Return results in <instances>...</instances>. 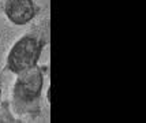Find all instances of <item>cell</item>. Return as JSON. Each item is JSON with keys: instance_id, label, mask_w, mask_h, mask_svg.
<instances>
[{"instance_id": "4", "label": "cell", "mask_w": 146, "mask_h": 123, "mask_svg": "<svg viewBox=\"0 0 146 123\" xmlns=\"http://www.w3.org/2000/svg\"><path fill=\"white\" fill-rule=\"evenodd\" d=\"M0 122H21V120H17L11 115V112L8 110V104L4 103L0 107Z\"/></svg>"}, {"instance_id": "5", "label": "cell", "mask_w": 146, "mask_h": 123, "mask_svg": "<svg viewBox=\"0 0 146 123\" xmlns=\"http://www.w3.org/2000/svg\"><path fill=\"white\" fill-rule=\"evenodd\" d=\"M0 98H1V82H0Z\"/></svg>"}, {"instance_id": "3", "label": "cell", "mask_w": 146, "mask_h": 123, "mask_svg": "<svg viewBox=\"0 0 146 123\" xmlns=\"http://www.w3.org/2000/svg\"><path fill=\"white\" fill-rule=\"evenodd\" d=\"M38 6L34 0H6L4 14L14 25H26L32 22L38 14Z\"/></svg>"}, {"instance_id": "1", "label": "cell", "mask_w": 146, "mask_h": 123, "mask_svg": "<svg viewBox=\"0 0 146 123\" xmlns=\"http://www.w3.org/2000/svg\"><path fill=\"white\" fill-rule=\"evenodd\" d=\"M18 75L13 88L14 110L19 115H38L44 85L42 70L38 66H34Z\"/></svg>"}, {"instance_id": "2", "label": "cell", "mask_w": 146, "mask_h": 123, "mask_svg": "<svg viewBox=\"0 0 146 123\" xmlns=\"http://www.w3.org/2000/svg\"><path fill=\"white\" fill-rule=\"evenodd\" d=\"M46 40L41 33L30 32L15 43L7 56V67L14 74H21L37 66Z\"/></svg>"}]
</instances>
